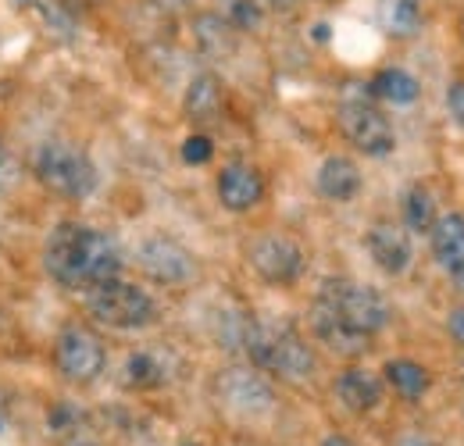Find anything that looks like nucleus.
<instances>
[{
  "label": "nucleus",
  "instance_id": "obj_1",
  "mask_svg": "<svg viewBox=\"0 0 464 446\" xmlns=\"http://www.w3.org/2000/svg\"><path fill=\"white\" fill-rule=\"evenodd\" d=\"M125 254L104 228L82 222H61L44 247V268L61 289H93L118 279Z\"/></svg>",
  "mask_w": 464,
  "mask_h": 446
},
{
  "label": "nucleus",
  "instance_id": "obj_2",
  "mask_svg": "<svg viewBox=\"0 0 464 446\" xmlns=\"http://www.w3.org/2000/svg\"><path fill=\"white\" fill-rule=\"evenodd\" d=\"M239 350L250 357V364L257 372H268V375L286 379V383H307L318 368L314 350L293 333L290 325H272V322L250 318Z\"/></svg>",
  "mask_w": 464,
  "mask_h": 446
},
{
  "label": "nucleus",
  "instance_id": "obj_3",
  "mask_svg": "<svg viewBox=\"0 0 464 446\" xmlns=\"http://www.w3.org/2000/svg\"><path fill=\"white\" fill-rule=\"evenodd\" d=\"M33 175L64 200H86L101 182L90 154L64 140H47L33 150Z\"/></svg>",
  "mask_w": 464,
  "mask_h": 446
},
{
  "label": "nucleus",
  "instance_id": "obj_4",
  "mask_svg": "<svg viewBox=\"0 0 464 446\" xmlns=\"http://www.w3.org/2000/svg\"><path fill=\"white\" fill-rule=\"evenodd\" d=\"M86 311L93 315V322L118 329V333H140L158 322L154 296L143 286L125 279H108L86 289Z\"/></svg>",
  "mask_w": 464,
  "mask_h": 446
},
{
  "label": "nucleus",
  "instance_id": "obj_5",
  "mask_svg": "<svg viewBox=\"0 0 464 446\" xmlns=\"http://www.w3.org/2000/svg\"><path fill=\"white\" fill-rule=\"evenodd\" d=\"M314 300L329 304L340 318H347L353 329H361V333L368 335L382 333L390 325V315H393L379 289L353 279H325Z\"/></svg>",
  "mask_w": 464,
  "mask_h": 446
},
{
  "label": "nucleus",
  "instance_id": "obj_6",
  "mask_svg": "<svg viewBox=\"0 0 464 446\" xmlns=\"http://www.w3.org/2000/svg\"><path fill=\"white\" fill-rule=\"evenodd\" d=\"M54 368L75 386L97 383L108 368V350L101 335L86 325H64L54 339Z\"/></svg>",
  "mask_w": 464,
  "mask_h": 446
},
{
  "label": "nucleus",
  "instance_id": "obj_7",
  "mask_svg": "<svg viewBox=\"0 0 464 446\" xmlns=\"http://www.w3.org/2000/svg\"><path fill=\"white\" fill-rule=\"evenodd\" d=\"M336 118H340L343 136L353 143V150H361L364 158H386V154H393L397 132H393L390 118L379 112L372 101H364L357 93H347Z\"/></svg>",
  "mask_w": 464,
  "mask_h": 446
},
{
  "label": "nucleus",
  "instance_id": "obj_8",
  "mask_svg": "<svg viewBox=\"0 0 464 446\" xmlns=\"http://www.w3.org/2000/svg\"><path fill=\"white\" fill-rule=\"evenodd\" d=\"M246 261L257 272V279H265L268 286H293L307 268L304 247L286 232H261L257 239H250Z\"/></svg>",
  "mask_w": 464,
  "mask_h": 446
},
{
  "label": "nucleus",
  "instance_id": "obj_9",
  "mask_svg": "<svg viewBox=\"0 0 464 446\" xmlns=\"http://www.w3.org/2000/svg\"><path fill=\"white\" fill-rule=\"evenodd\" d=\"M218 403L236 418H265L276 411V390L257 368H226L215 379Z\"/></svg>",
  "mask_w": 464,
  "mask_h": 446
},
{
  "label": "nucleus",
  "instance_id": "obj_10",
  "mask_svg": "<svg viewBox=\"0 0 464 446\" xmlns=\"http://www.w3.org/2000/svg\"><path fill=\"white\" fill-rule=\"evenodd\" d=\"M136 265L147 279L161 282V286H186L197 279L193 254L172 236H147L136 247Z\"/></svg>",
  "mask_w": 464,
  "mask_h": 446
},
{
  "label": "nucleus",
  "instance_id": "obj_11",
  "mask_svg": "<svg viewBox=\"0 0 464 446\" xmlns=\"http://www.w3.org/2000/svg\"><path fill=\"white\" fill-rule=\"evenodd\" d=\"M364 247H368L375 268L386 272V276H393V279L404 276L407 268H411V261H414L411 232H407L404 225L375 222L372 228H368V236H364Z\"/></svg>",
  "mask_w": 464,
  "mask_h": 446
},
{
  "label": "nucleus",
  "instance_id": "obj_12",
  "mask_svg": "<svg viewBox=\"0 0 464 446\" xmlns=\"http://www.w3.org/2000/svg\"><path fill=\"white\" fill-rule=\"evenodd\" d=\"M311 333L318 343H325L333 354H340V357H361V354H368L372 350V335L361 333V329H353L347 318H340L329 304H322V300H314V307H311Z\"/></svg>",
  "mask_w": 464,
  "mask_h": 446
},
{
  "label": "nucleus",
  "instance_id": "obj_13",
  "mask_svg": "<svg viewBox=\"0 0 464 446\" xmlns=\"http://www.w3.org/2000/svg\"><path fill=\"white\" fill-rule=\"evenodd\" d=\"M218 200H222L226 211H236V215L257 208L265 200V179H261V171L254 165H246V161L226 165L218 171Z\"/></svg>",
  "mask_w": 464,
  "mask_h": 446
},
{
  "label": "nucleus",
  "instance_id": "obj_14",
  "mask_svg": "<svg viewBox=\"0 0 464 446\" xmlns=\"http://www.w3.org/2000/svg\"><path fill=\"white\" fill-rule=\"evenodd\" d=\"M429 239H432V257H436V265H440V268L447 272V279L464 293V215L450 211V215L436 218Z\"/></svg>",
  "mask_w": 464,
  "mask_h": 446
},
{
  "label": "nucleus",
  "instance_id": "obj_15",
  "mask_svg": "<svg viewBox=\"0 0 464 446\" xmlns=\"http://www.w3.org/2000/svg\"><path fill=\"white\" fill-rule=\"evenodd\" d=\"M175 372V361L169 350H136L121 364V386L125 390H161Z\"/></svg>",
  "mask_w": 464,
  "mask_h": 446
},
{
  "label": "nucleus",
  "instance_id": "obj_16",
  "mask_svg": "<svg viewBox=\"0 0 464 446\" xmlns=\"http://www.w3.org/2000/svg\"><path fill=\"white\" fill-rule=\"evenodd\" d=\"M333 390H336V400H340L347 411H353V414H372V411L382 403V379H379L375 372L361 368V364L343 368V372L336 375Z\"/></svg>",
  "mask_w": 464,
  "mask_h": 446
},
{
  "label": "nucleus",
  "instance_id": "obj_17",
  "mask_svg": "<svg viewBox=\"0 0 464 446\" xmlns=\"http://www.w3.org/2000/svg\"><path fill=\"white\" fill-rule=\"evenodd\" d=\"M314 186H318V193H322L325 200H333V204H350V200L361 193L364 179H361V168L353 165L350 158L333 154V158H325V161L318 165Z\"/></svg>",
  "mask_w": 464,
  "mask_h": 446
},
{
  "label": "nucleus",
  "instance_id": "obj_18",
  "mask_svg": "<svg viewBox=\"0 0 464 446\" xmlns=\"http://www.w3.org/2000/svg\"><path fill=\"white\" fill-rule=\"evenodd\" d=\"M222 108H226V93H222L218 75H211V72L193 75L189 86H186V97H182L186 118L197 121V125H208V121H215L222 114Z\"/></svg>",
  "mask_w": 464,
  "mask_h": 446
},
{
  "label": "nucleus",
  "instance_id": "obj_19",
  "mask_svg": "<svg viewBox=\"0 0 464 446\" xmlns=\"http://www.w3.org/2000/svg\"><path fill=\"white\" fill-rule=\"evenodd\" d=\"M193 40L208 57H226L236 47V29L226 22V15L204 11V15L193 18Z\"/></svg>",
  "mask_w": 464,
  "mask_h": 446
},
{
  "label": "nucleus",
  "instance_id": "obj_20",
  "mask_svg": "<svg viewBox=\"0 0 464 446\" xmlns=\"http://www.w3.org/2000/svg\"><path fill=\"white\" fill-rule=\"evenodd\" d=\"M382 379L393 386V393L401 396V400H421L429 386H432V375H429V368L425 364H418V361H407V357H397V361H386V368H382Z\"/></svg>",
  "mask_w": 464,
  "mask_h": 446
},
{
  "label": "nucleus",
  "instance_id": "obj_21",
  "mask_svg": "<svg viewBox=\"0 0 464 446\" xmlns=\"http://www.w3.org/2000/svg\"><path fill=\"white\" fill-rule=\"evenodd\" d=\"M379 25L393 40L414 36L421 29V0H379Z\"/></svg>",
  "mask_w": 464,
  "mask_h": 446
},
{
  "label": "nucleus",
  "instance_id": "obj_22",
  "mask_svg": "<svg viewBox=\"0 0 464 446\" xmlns=\"http://www.w3.org/2000/svg\"><path fill=\"white\" fill-rule=\"evenodd\" d=\"M368 93L379 97V101H386V104H414L418 93H421V86H418V79L411 72H404V68H382L368 82Z\"/></svg>",
  "mask_w": 464,
  "mask_h": 446
},
{
  "label": "nucleus",
  "instance_id": "obj_23",
  "mask_svg": "<svg viewBox=\"0 0 464 446\" xmlns=\"http://www.w3.org/2000/svg\"><path fill=\"white\" fill-rule=\"evenodd\" d=\"M436 200L425 186H411L404 193V228L407 232H432L436 225Z\"/></svg>",
  "mask_w": 464,
  "mask_h": 446
},
{
  "label": "nucleus",
  "instance_id": "obj_24",
  "mask_svg": "<svg viewBox=\"0 0 464 446\" xmlns=\"http://www.w3.org/2000/svg\"><path fill=\"white\" fill-rule=\"evenodd\" d=\"M226 22L236 33H250L261 25V4L257 0H226Z\"/></svg>",
  "mask_w": 464,
  "mask_h": 446
},
{
  "label": "nucleus",
  "instance_id": "obj_25",
  "mask_svg": "<svg viewBox=\"0 0 464 446\" xmlns=\"http://www.w3.org/2000/svg\"><path fill=\"white\" fill-rule=\"evenodd\" d=\"M182 161L186 165H208L211 158H215V143H211V136H200V132H193V136H186L182 140Z\"/></svg>",
  "mask_w": 464,
  "mask_h": 446
},
{
  "label": "nucleus",
  "instance_id": "obj_26",
  "mask_svg": "<svg viewBox=\"0 0 464 446\" xmlns=\"http://www.w3.org/2000/svg\"><path fill=\"white\" fill-rule=\"evenodd\" d=\"M14 182H18V158L11 154V147L0 136V193H7Z\"/></svg>",
  "mask_w": 464,
  "mask_h": 446
},
{
  "label": "nucleus",
  "instance_id": "obj_27",
  "mask_svg": "<svg viewBox=\"0 0 464 446\" xmlns=\"http://www.w3.org/2000/svg\"><path fill=\"white\" fill-rule=\"evenodd\" d=\"M447 112L464 129V79L461 82H450V90H447Z\"/></svg>",
  "mask_w": 464,
  "mask_h": 446
},
{
  "label": "nucleus",
  "instance_id": "obj_28",
  "mask_svg": "<svg viewBox=\"0 0 464 446\" xmlns=\"http://www.w3.org/2000/svg\"><path fill=\"white\" fill-rule=\"evenodd\" d=\"M447 333L454 335V343L464 346V307H454V311L447 315Z\"/></svg>",
  "mask_w": 464,
  "mask_h": 446
},
{
  "label": "nucleus",
  "instance_id": "obj_29",
  "mask_svg": "<svg viewBox=\"0 0 464 446\" xmlns=\"http://www.w3.org/2000/svg\"><path fill=\"white\" fill-rule=\"evenodd\" d=\"M158 11H165V15H179V11H186L193 0H150Z\"/></svg>",
  "mask_w": 464,
  "mask_h": 446
},
{
  "label": "nucleus",
  "instance_id": "obj_30",
  "mask_svg": "<svg viewBox=\"0 0 464 446\" xmlns=\"http://www.w3.org/2000/svg\"><path fill=\"white\" fill-rule=\"evenodd\" d=\"M397 446H440V443H432L429 436H418V432H414V436H404V440H397Z\"/></svg>",
  "mask_w": 464,
  "mask_h": 446
},
{
  "label": "nucleus",
  "instance_id": "obj_31",
  "mask_svg": "<svg viewBox=\"0 0 464 446\" xmlns=\"http://www.w3.org/2000/svg\"><path fill=\"white\" fill-rule=\"evenodd\" d=\"M322 446H357V443H350L347 436H329V440H322Z\"/></svg>",
  "mask_w": 464,
  "mask_h": 446
},
{
  "label": "nucleus",
  "instance_id": "obj_32",
  "mask_svg": "<svg viewBox=\"0 0 464 446\" xmlns=\"http://www.w3.org/2000/svg\"><path fill=\"white\" fill-rule=\"evenodd\" d=\"M64 446H101L97 440H86V436H75V440H68Z\"/></svg>",
  "mask_w": 464,
  "mask_h": 446
},
{
  "label": "nucleus",
  "instance_id": "obj_33",
  "mask_svg": "<svg viewBox=\"0 0 464 446\" xmlns=\"http://www.w3.org/2000/svg\"><path fill=\"white\" fill-rule=\"evenodd\" d=\"M4 418H7V403L0 400V432H4Z\"/></svg>",
  "mask_w": 464,
  "mask_h": 446
},
{
  "label": "nucleus",
  "instance_id": "obj_34",
  "mask_svg": "<svg viewBox=\"0 0 464 446\" xmlns=\"http://www.w3.org/2000/svg\"><path fill=\"white\" fill-rule=\"evenodd\" d=\"M272 4H293V0H272Z\"/></svg>",
  "mask_w": 464,
  "mask_h": 446
}]
</instances>
